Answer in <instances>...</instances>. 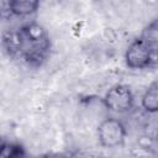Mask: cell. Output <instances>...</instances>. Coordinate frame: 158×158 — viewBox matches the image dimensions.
Segmentation results:
<instances>
[{"label": "cell", "mask_w": 158, "mask_h": 158, "mask_svg": "<svg viewBox=\"0 0 158 158\" xmlns=\"http://www.w3.org/2000/svg\"><path fill=\"white\" fill-rule=\"evenodd\" d=\"M141 106L146 112L158 111V81H153L141 99Z\"/></svg>", "instance_id": "cell-7"}, {"label": "cell", "mask_w": 158, "mask_h": 158, "mask_svg": "<svg viewBox=\"0 0 158 158\" xmlns=\"http://www.w3.org/2000/svg\"><path fill=\"white\" fill-rule=\"evenodd\" d=\"M142 128L143 135H147L152 138L158 137V111L146 112L142 116Z\"/></svg>", "instance_id": "cell-10"}, {"label": "cell", "mask_w": 158, "mask_h": 158, "mask_svg": "<svg viewBox=\"0 0 158 158\" xmlns=\"http://www.w3.org/2000/svg\"><path fill=\"white\" fill-rule=\"evenodd\" d=\"M32 158H73V154H64V153H43L38 154Z\"/></svg>", "instance_id": "cell-11"}, {"label": "cell", "mask_w": 158, "mask_h": 158, "mask_svg": "<svg viewBox=\"0 0 158 158\" xmlns=\"http://www.w3.org/2000/svg\"><path fill=\"white\" fill-rule=\"evenodd\" d=\"M0 158H26L25 147L19 142L2 141L0 148Z\"/></svg>", "instance_id": "cell-9"}, {"label": "cell", "mask_w": 158, "mask_h": 158, "mask_svg": "<svg viewBox=\"0 0 158 158\" xmlns=\"http://www.w3.org/2000/svg\"><path fill=\"white\" fill-rule=\"evenodd\" d=\"M98 139L101 147L115 148L125 143L127 130L122 121L115 117L104 118L98 126Z\"/></svg>", "instance_id": "cell-2"}, {"label": "cell", "mask_w": 158, "mask_h": 158, "mask_svg": "<svg viewBox=\"0 0 158 158\" xmlns=\"http://www.w3.org/2000/svg\"><path fill=\"white\" fill-rule=\"evenodd\" d=\"M10 2V11L12 16H30L38 10L40 2L36 0H12Z\"/></svg>", "instance_id": "cell-6"}, {"label": "cell", "mask_w": 158, "mask_h": 158, "mask_svg": "<svg viewBox=\"0 0 158 158\" xmlns=\"http://www.w3.org/2000/svg\"><path fill=\"white\" fill-rule=\"evenodd\" d=\"M2 47L9 57H20V41L16 31H5L2 33Z\"/></svg>", "instance_id": "cell-8"}, {"label": "cell", "mask_w": 158, "mask_h": 158, "mask_svg": "<svg viewBox=\"0 0 158 158\" xmlns=\"http://www.w3.org/2000/svg\"><path fill=\"white\" fill-rule=\"evenodd\" d=\"M149 158H158V153H154V154H152Z\"/></svg>", "instance_id": "cell-14"}, {"label": "cell", "mask_w": 158, "mask_h": 158, "mask_svg": "<svg viewBox=\"0 0 158 158\" xmlns=\"http://www.w3.org/2000/svg\"><path fill=\"white\" fill-rule=\"evenodd\" d=\"M125 62L131 69H144L152 65L156 60L149 47L138 37L128 44L125 53Z\"/></svg>", "instance_id": "cell-4"}, {"label": "cell", "mask_w": 158, "mask_h": 158, "mask_svg": "<svg viewBox=\"0 0 158 158\" xmlns=\"http://www.w3.org/2000/svg\"><path fill=\"white\" fill-rule=\"evenodd\" d=\"M139 38H142L143 42L149 47L154 57V60L157 62L158 60V20H154L148 26H146Z\"/></svg>", "instance_id": "cell-5"}, {"label": "cell", "mask_w": 158, "mask_h": 158, "mask_svg": "<svg viewBox=\"0 0 158 158\" xmlns=\"http://www.w3.org/2000/svg\"><path fill=\"white\" fill-rule=\"evenodd\" d=\"M102 102L109 111L116 114H125L133 107L135 96L130 86L125 84H116L106 91Z\"/></svg>", "instance_id": "cell-3"}, {"label": "cell", "mask_w": 158, "mask_h": 158, "mask_svg": "<svg viewBox=\"0 0 158 158\" xmlns=\"http://www.w3.org/2000/svg\"><path fill=\"white\" fill-rule=\"evenodd\" d=\"M156 153H158V137L156 138Z\"/></svg>", "instance_id": "cell-13"}, {"label": "cell", "mask_w": 158, "mask_h": 158, "mask_svg": "<svg viewBox=\"0 0 158 158\" xmlns=\"http://www.w3.org/2000/svg\"><path fill=\"white\" fill-rule=\"evenodd\" d=\"M73 158H106L105 156L102 154H99V153H75L73 154Z\"/></svg>", "instance_id": "cell-12"}, {"label": "cell", "mask_w": 158, "mask_h": 158, "mask_svg": "<svg viewBox=\"0 0 158 158\" xmlns=\"http://www.w3.org/2000/svg\"><path fill=\"white\" fill-rule=\"evenodd\" d=\"M20 41V57L32 67H40L51 51L49 36L43 26L28 22L17 30Z\"/></svg>", "instance_id": "cell-1"}]
</instances>
